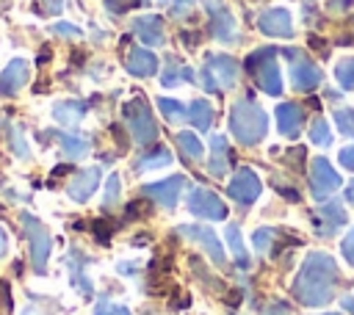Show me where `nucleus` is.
<instances>
[{
    "label": "nucleus",
    "instance_id": "f257e3e1",
    "mask_svg": "<svg viewBox=\"0 0 354 315\" xmlns=\"http://www.w3.org/2000/svg\"><path fill=\"white\" fill-rule=\"evenodd\" d=\"M337 285V262L326 251H310L301 262L299 276L293 279V296L304 307H324L332 301Z\"/></svg>",
    "mask_w": 354,
    "mask_h": 315
},
{
    "label": "nucleus",
    "instance_id": "f03ea898",
    "mask_svg": "<svg viewBox=\"0 0 354 315\" xmlns=\"http://www.w3.org/2000/svg\"><path fill=\"white\" fill-rule=\"evenodd\" d=\"M230 130L243 146H254L268 133V116L252 97L238 99L230 111Z\"/></svg>",
    "mask_w": 354,
    "mask_h": 315
},
{
    "label": "nucleus",
    "instance_id": "7ed1b4c3",
    "mask_svg": "<svg viewBox=\"0 0 354 315\" xmlns=\"http://www.w3.org/2000/svg\"><path fill=\"white\" fill-rule=\"evenodd\" d=\"M243 69L257 80V86L266 94H271V97L282 94V75H279V66H277V47H260V50L249 52L246 61H243Z\"/></svg>",
    "mask_w": 354,
    "mask_h": 315
},
{
    "label": "nucleus",
    "instance_id": "20e7f679",
    "mask_svg": "<svg viewBox=\"0 0 354 315\" xmlns=\"http://www.w3.org/2000/svg\"><path fill=\"white\" fill-rule=\"evenodd\" d=\"M19 224H22V232H25V238H28L30 268H33V274H44L47 260H50V249H53L50 229H47L33 213H19Z\"/></svg>",
    "mask_w": 354,
    "mask_h": 315
},
{
    "label": "nucleus",
    "instance_id": "39448f33",
    "mask_svg": "<svg viewBox=\"0 0 354 315\" xmlns=\"http://www.w3.org/2000/svg\"><path fill=\"white\" fill-rule=\"evenodd\" d=\"M122 116H124V122H127L130 135H133L136 144L147 146V144H152L158 138V124H155L152 108H149V102L144 97H133L130 102H124Z\"/></svg>",
    "mask_w": 354,
    "mask_h": 315
},
{
    "label": "nucleus",
    "instance_id": "423d86ee",
    "mask_svg": "<svg viewBox=\"0 0 354 315\" xmlns=\"http://www.w3.org/2000/svg\"><path fill=\"white\" fill-rule=\"evenodd\" d=\"M238 75H241V64L232 55H207V61L199 72L207 94H216L221 88H232L238 83Z\"/></svg>",
    "mask_w": 354,
    "mask_h": 315
},
{
    "label": "nucleus",
    "instance_id": "0eeeda50",
    "mask_svg": "<svg viewBox=\"0 0 354 315\" xmlns=\"http://www.w3.org/2000/svg\"><path fill=\"white\" fill-rule=\"evenodd\" d=\"M282 55L288 58V64H290V69H288V75H290V86L296 88V91H310V88H315L318 83H321V69L299 50V47H290V50H282Z\"/></svg>",
    "mask_w": 354,
    "mask_h": 315
},
{
    "label": "nucleus",
    "instance_id": "6e6552de",
    "mask_svg": "<svg viewBox=\"0 0 354 315\" xmlns=\"http://www.w3.org/2000/svg\"><path fill=\"white\" fill-rule=\"evenodd\" d=\"M340 174L332 169V163L326 158H313L310 163V191L315 199H324L329 193H335L340 188Z\"/></svg>",
    "mask_w": 354,
    "mask_h": 315
},
{
    "label": "nucleus",
    "instance_id": "1a4fd4ad",
    "mask_svg": "<svg viewBox=\"0 0 354 315\" xmlns=\"http://www.w3.org/2000/svg\"><path fill=\"white\" fill-rule=\"evenodd\" d=\"M260 191H263V182H260V177H257L249 166L238 169V171H235V177L230 180V185H227L230 199H235L241 207H249V204L260 196Z\"/></svg>",
    "mask_w": 354,
    "mask_h": 315
},
{
    "label": "nucleus",
    "instance_id": "9d476101",
    "mask_svg": "<svg viewBox=\"0 0 354 315\" xmlns=\"http://www.w3.org/2000/svg\"><path fill=\"white\" fill-rule=\"evenodd\" d=\"M348 216H346V207L340 202H324L313 210V227H315V235L321 238H332L340 227H346Z\"/></svg>",
    "mask_w": 354,
    "mask_h": 315
},
{
    "label": "nucleus",
    "instance_id": "9b49d317",
    "mask_svg": "<svg viewBox=\"0 0 354 315\" xmlns=\"http://www.w3.org/2000/svg\"><path fill=\"white\" fill-rule=\"evenodd\" d=\"M188 210L199 218H210V221H221L227 218V204L207 188H194L188 193Z\"/></svg>",
    "mask_w": 354,
    "mask_h": 315
},
{
    "label": "nucleus",
    "instance_id": "f8f14e48",
    "mask_svg": "<svg viewBox=\"0 0 354 315\" xmlns=\"http://www.w3.org/2000/svg\"><path fill=\"white\" fill-rule=\"evenodd\" d=\"M180 235H185V238H191L194 243H199V246L210 254V260H213L216 265H227V254H224V249H221V240L216 238V232H213L210 227L183 224V227H180Z\"/></svg>",
    "mask_w": 354,
    "mask_h": 315
},
{
    "label": "nucleus",
    "instance_id": "ddd939ff",
    "mask_svg": "<svg viewBox=\"0 0 354 315\" xmlns=\"http://www.w3.org/2000/svg\"><path fill=\"white\" fill-rule=\"evenodd\" d=\"M30 80V64L25 58H11L3 72H0V94L3 97H14L19 94Z\"/></svg>",
    "mask_w": 354,
    "mask_h": 315
},
{
    "label": "nucleus",
    "instance_id": "4468645a",
    "mask_svg": "<svg viewBox=\"0 0 354 315\" xmlns=\"http://www.w3.org/2000/svg\"><path fill=\"white\" fill-rule=\"evenodd\" d=\"M183 188H185V177H183V174H174V177H169V180L149 182V185H144L141 191H144L149 199H155V204L174 207L177 199H180V193H183Z\"/></svg>",
    "mask_w": 354,
    "mask_h": 315
},
{
    "label": "nucleus",
    "instance_id": "2eb2a0df",
    "mask_svg": "<svg viewBox=\"0 0 354 315\" xmlns=\"http://www.w3.org/2000/svg\"><path fill=\"white\" fill-rule=\"evenodd\" d=\"M207 14H210V33H213V39H218L224 44H232L238 39V28H235L232 14L224 6H218L216 0H210Z\"/></svg>",
    "mask_w": 354,
    "mask_h": 315
},
{
    "label": "nucleus",
    "instance_id": "dca6fc26",
    "mask_svg": "<svg viewBox=\"0 0 354 315\" xmlns=\"http://www.w3.org/2000/svg\"><path fill=\"white\" fill-rule=\"evenodd\" d=\"M100 177H102L100 166H86V169H80V171L69 180V185H66L69 199H72V202H88V196H91V193L97 191V185H100Z\"/></svg>",
    "mask_w": 354,
    "mask_h": 315
},
{
    "label": "nucleus",
    "instance_id": "f3484780",
    "mask_svg": "<svg viewBox=\"0 0 354 315\" xmlns=\"http://www.w3.org/2000/svg\"><path fill=\"white\" fill-rule=\"evenodd\" d=\"M260 30L266 36H274V39H290L293 36V22H290V14L285 8H268L260 14L257 19Z\"/></svg>",
    "mask_w": 354,
    "mask_h": 315
},
{
    "label": "nucleus",
    "instance_id": "a211bd4d",
    "mask_svg": "<svg viewBox=\"0 0 354 315\" xmlns=\"http://www.w3.org/2000/svg\"><path fill=\"white\" fill-rule=\"evenodd\" d=\"M133 33L144 41V44H149V47H160L163 44V39H166V30H163V19L158 17V14H141V17H136L133 19Z\"/></svg>",
    "mask_w": 354,
    "mask_h": 315
},
{
    "label": "nucleus",
    "instance_id": "6ab92c4d",
    "mask_svg": "<svg viewBox=\"0 0 354 315\" xmlns=\"http://www.w3.org/2000/svg\"><path fill=\"white\" fill-rule=\"evenodd\" d=\"M86 265H88V257H86L83 251L72 249V251L66 254L69 282H72V287H75L80 296H91V293H94V285H91V279H88V271H86Z\"/></svg>",
    "mask_w": 354,
    "mask_h": 315
},
{
    "label": "nucleus",
    "instance_id": "aec40b11",
    "mask_svg": "<svg viewBox=\"0 0 354 315\" xmlns=\"http://www.w3.org/2000/svg\"><path fill=\"white\" fill-rule=\"evenodd\" d=\"M277 127L285 138H296L304 127V111L299 102H279L277 105Z\"/></svg>",
    "mask_w": 354,
    "mask_h": 315
},
{
    "label": "nucleus",
    "instance_id": "412c9836",
    "mask_svg": "<svg viewBox=\"0 0 354 315\" xmlns=\"http://www.w3.org/2000/svg\"><path fill=\"white\" fill-rule=\"evenodd\" d=\"M86 111H88V102H83V99H61V102L53 105V119L61 127L72 130V127H77L83 122Z\"/></svg>",
    "mask_w": 354,
    "mask_h": 315
},
{
    "label": "nucleus",
    "instance_id": "4be33fe9",
    "mask_svg": "<svg viewBox=\"0 0 354 315\" xmlns=\"http://www.w3.org/2000/svg\"><path fill=\"white\" fill-rule=\"evenodd\" d=\"M124 66H127V72L136 75V77H152V75L158 72V58H155V52L147 50V47H133V50L127 52Z\"/></svg>",
    "mask_w": 354,
    "mask_h": 315
},
{
    "label": "nucleus",
    "instance_id": "5701e85b",
    "mask_svg": "<svg viewBox=\"0 0 354 315\" xmlns=\"http://www.w3.org/2000/svg\"><path fill=\"white\" fill-rule=\"evenodd\" d=\"M207 169L213 177H224L230 171V144L224 135H213L210 138V160Z\"/></svg>",
    "mask_w": 354,
    "mask_h": 315
},
{
    "label": "nucleus",
    "instance_id": "b1692460",
    "mask_svg": "<svg viewBox=\"0 0 354 315\" xmlns=\"http://www.w3.org/2000/svg\"><path fill=\"white\" fill-rule=\"evenodd\" d=\"M55 138H58V146H61L66 160H83L88 155V138L86 135L64 130V133H55Z\"/></svg>",
    "mask_w": 354,
    "mask_h": 315
},
{
    "label": "nucleus",
    "instance_id": "393cba45",
    "mask_svg": "<svg viewBox=\"0 0 354 315\" xmlns=\"http://www.w3.org/2000/svg\"><path fill=\"white\" fill-rule=\"evenodd\" d=\"M6 144H8V149H11V155L14 158H19V160H28L30 158V144H28V138H25V133H22V127L19 124H6Z\"/></svg>",
    "mask_w": 354,
    "mask_h": 315
},
{
    "label": "nucleus",
    "instance_id": "a878e982",
    "mask_svg": "<svg viewBox=\"0 0 354 315\" xmlns=\"http://www.w3.org/2000/svg\"><path fill=\"white\" fill-rule=\"evenodd\" d=\"M188 122H191L199 133H205V130L213 124V105H210L207 99H194V102L188 105Z\"/></svg>",
    "mask_w": 354,
    "mask_h": 315
},
{
    "label": "nucleus",
    "instance_id": "bb28decb",
    "mask_svg": "<svg viewBox=\"0 0 354 315\" xmlns=\"http://www.w3.org/2000/svg\"><path fill=\"white\" fill-rule=\"evenodd\" d=\"M160 83L166 88H174V86H183V83H194V69H188L185 64H177L171 58L169 66H166V72L160 75Z\"/></svg>",
    "mask_w": 354,
    "mask_h": 315
},
{
    "label": "nucleus",
    "instance_id": "cd10ccee",
    "mask_svg": "<svg viewBox=\"0 0 354 315\" xmlns=\"http://www.w3.org/2000/svg\"><path fill=\"white\" fill-rule=\"evenodd\" d=\"M174 141H177L180 155H183L188 163L199 160V158H202V152H205V149H202V141H199V135H196V133H188V130H185V133H177V138H174Z\"/></svg>",
    "mask_w": 354,
    "mask_h": 315
},
{
    "label": "nucleus",
    "instance_id": "c85d7f7f",
    "mask_svg": "<svg viewBox=\"0 0 354 315\" xmlns=\"http://www.w3.org/2000/svg\"><path fill=\"white\" fill-rule=\"evenodd\" d=\"M169 163H171V152L166 146H158V149H152V152L138 158L136 171H149V169H160V166H169Z\"/></svg>",
    "mask_w": 354,
    "mask_h": 315
},
{
    "label": "nucleus",
    "instance_id": "c756f323",
    "mask_svg": "<svg viewBox=\"0 0 354 315\" xmlns=\"http://www.w3.org/2000/svg\"><path fill=\"white\" fill-rule=\"evenodd\" d=\"M224 235H227V243H230V249H232L238 265L249 268V251H246V246H243V240H241V229H238V224H227Z\"/></svg>",
    "mask_w": 354,
    "mask_h": 315
},
{
    "label": "nucleus",
    "instance_id": "7c9ffc66",
    "mask_svg": "<svg viewBox=\"0 0 354 315\" xmlns=\"http://www.w3.org/2000/svg\"><path fill=\"white\" fill-rule=\"evenodd\" d=\"M282 232L277 229V227H260L254 235H252V243H254V249L257 251H274L277 249V238H279Z\"/></svg>",
    "mask_w": 354,
    "mask_h": 315
},
{
    "label": "nucleus",
    "instance_id": "2f4dec72",
    "mask_svg": "<svg viewBox=\"0 0 354 315\" xmlns=\"http://www.w3.org/2000/svg\"><path fill=\"white\" fill-rule=\"evenodd\" d=\"M158 108H160V113H163L169 122H185V119H188V108H185L183 102H177V99L160 97V99H158Z\"/></svg>",
    "mask_w": 354,
    "mask_h": 315
},
{
    "label": "nucleus",
    "instance_id": "473e14b6",
    "mask_svg": "<svg viewBox=\"0 0 354 315\" xmlns=\"http://www.w3.org/2000/svg\"><path fill=\"white\" fill-rule=\"evenodd\" d=\"M310 141H313L315 146H329V144H332V130H329L326 119H315V122L310 124Z\"/></svg>",
    "mask_w": 354,
    "mask_h": 315
},
{
    "label": "nucleus",
    "instance_id": "72a5a7b5",
    "mask_svg": "<svg viewBox=\"0 0 354 315\" xmlns=\"http://www.w3.org/2000/svg\"><path fill=\"white\" fill-rule=\"evenodd\" d=\"M335 77H337V83H340L346 91H351V88H354V58H343V61H337V66H335Z\"/></svg>",
    "mask_w": 354,
    "mask_h": 315
},
{
    "label": "nucleus",
    "instance_id": "f704fd0d",
    "mask_svg": "<svg viewBox=\"0 0 354 315\" xmlns=\"http://www.w3.org/2000/svg\"><path fill=\"white\" fill-rule=\"evenodd\" d=\"M119 196H122V182H119V174H111V177H108V182H105V196H102L105 210L116 207V204H119Z\"/></svg>",
    "mask_w": 354,
    "mask_h": 315
},
{
    "label": "nucleus",
    "instance_id": "c9c22d12",
    "mask_svg": "<svg viewBox=\"0 0 354 315\" xmlns=\"http://www.w3.org/2000/svg\"><path fill=\"white\" fill-rule=\"evenodd\" d=\"M335 124L346 138H354V108H340L335 111Z\"/></svg>",
    "mask_w": 354,
    "mask_h": 315
},
{
    "label": "nucleus",
    "instance_id": "e433bc0d",
    "mask_svg": "<svg viewBox=\"0 0 354 315\" xmlns=\"http://www.w3.org/2000/svg\"><path fill=\"white\" fill-rule=\"evenodd\" d=\"M94 315H130V309L124 304H113L111 298H100L94 307Z\"/></svg>",
    "mask_w": 354,
    "mask_h": 315
},
{
    "label": "nucleus",
    "instance_id": "4c0bfd02",
    "mask_svg": "<svg viewBox=\"0 0 354 315\" xmlns=\"http://www.w3.org/2000/svg\"><path fill=\"white\" fill-rule=\"evenodd\" d=\"M147 0H105V6H108V11H113V14H124L127 8H136V6H144Z\"/></svg>",
    "mask_w": 354,
    "mask_h": 315
},
{
    "label": "nucleus",
    "instance_id": "58836bf2",
    "mask_svg": "<svg viewBox=\"0 0 354 315\" xmlns=\"http://www.w3.org/2000/svg\"><path fill=\"white\" fill-rule=\"evenodd\" d=\"M53 33L55 36H64V39H77L80 36V28L72 25V22H55L53 25Z\"/></svg>",
    "mask_w": 354,
    "mask_h": 315
},
{
    "label": "nucleus",
    "instance_id": "ea45409f",
    "mask_svg": "<svg viewBox=\"0 0 354 315\" xmlns=\"http://www.w3.org/2000/svg\"><path fill=\"white\" fill-rule=\"evenodd\" d=\"M340 251H343V257H346V262L354 268V229L343 238V243H340Z\"/></svg>",
    "mask_w": 354,
    "mask_h": 315
},
{
    "label": "nucleus",
    "instance_id": "a19ab883",
    "mask_svg": "<svg viewBox=\"0 0 354 315\" xmlns=\"http://www.w3.org/2000/svg\"><path fill=\"white\" fill-rule=\"evenodd\" d=\"M337 160H340V166H343V169L354 171V146H346V149H340Z\"/></svg>",
    "mask_w": 354,
    "mask_h": 315
},
{
    "label": "nucleus",
    "instance_id": "79ce46f5",
    "mask_svg": "<svg viewBox=\"0 0 354 315\" xmlns=\"http://www.w3.org/2000/svg\"><path fill=\"white\" fill-rule=\"evenodd\" d=\"M39 3H41V11L50 14V17L64 11V0H39Z\"/></svg>",
    "mask_w": 354,
    "mask_h": 315
},
{
    "label": "nucleus",
    "instance_id": "37998d69",
    "mask_svg": "<svg viewBox=\"0 0 354 315\" xmlns=\"http://www.w3.org/2000/svg\"><path fill=\"white\" fill-rule=\"evenodd\" d=\"M266 315H290V307L282 304V301H274V304L266 309Z\"/></svg>",
    "mask_w": 354,
    "mask_h": 315
},
{
    "label": "nucleus",
    "instance_id": "c03bdc74",
    "mask_svg": "<svg viewBox=\"0 0 354 315\" xmlns=\"http://www.w3.org/2000/svg\"><path fill=\"white\" fill-rule=\"evenodd\" d=\"M194 3H196V0H174V14H180V17H183Z\"/></svg>",
    "mask_w": 354,
    "mask_h": 315
},
{
    "label": "nucleus",
    "instance_id": "a18cd8bd",
    "mask_svg": "<svg viewBox=\"0 0 354 315\" xmlns=\"http://www.w3.org/2000/svg\"><path fill=\"white\" fill-rule=\"evenodd\" d=\"M354 0H329V8L332 11H343V8H348Z\"/></svg>",
    "mask_w": 354,
    "mask_h": 315
},
{
    "label": "nucleus",
    "instance_id": "49530a36",
    "mask_svg": "<svg viewBox=\"0 0 354 315\" xmlns=\"http://www.w3.org/2000/svg\"><path fill=\"white\" fill-rule=\"evenodd\" d=\"M6 251H8V235H6V229L0 227V260L6 257Z\"/></svg>",
    "mask_w": 354,
    "mask_h": 315
},
{
    "label": "nucleus",
    "instance_id": "de8ad7c7",
    "mask_svg": "<svg viewBox=\"0 0 354 315\" xmlns=\"http://www.w3.org/2000/svg\"><path fill=\"white\" fill-rule=\"evenodd\" d=\"M343 309L354 315V298H351V296H348V298H343Z\"/></svg>",
    "mask_w": 354,
    "mask_h": 315
},
{
    "label": "nucleus",
    "instance_id": "09e8293b",
    "mask_svg": "<svg viewBox=\"0 0 354 315\" xmlns=\"http://www.w3.org/2000/svg\"><path fill=\"white\" fill-rule=\"evenodd\" d=\"M22 315H47V312H41V309L33 304V307H25V312H22Z\"/></svg>",
    "mask_w": 354,
    "mask_h": 315
},
{
    "label": "nucleus",
    "instance_id": "8fccbe9b",
    "mask_svg": "<svg viewBox=\"0 0 354 315\" xmlns=\"http://www.w3.org/2000/svg\"><path fill=\"white\" fill-rule=\"evenodd\" d=\"M346 202H351V204H354V182L346 188Z\"/></svg>",
    "mask_w": 354,
    "mask_h": 315
},
{
    "label": "nucleus",
    "instance_id": "3c124183",
    "mask_svg": "<svg viewBox=\"0 0 354 315\" xmlns=\"http://www.w3.org/2000/svg\"><path fill=\"white\" fill-rule=\"evenodd\" d=\"M324 315H337V312H324Z\"/></svg>",
    "mask_w": 354,
    "mask_h": 315
}]
</instances>
